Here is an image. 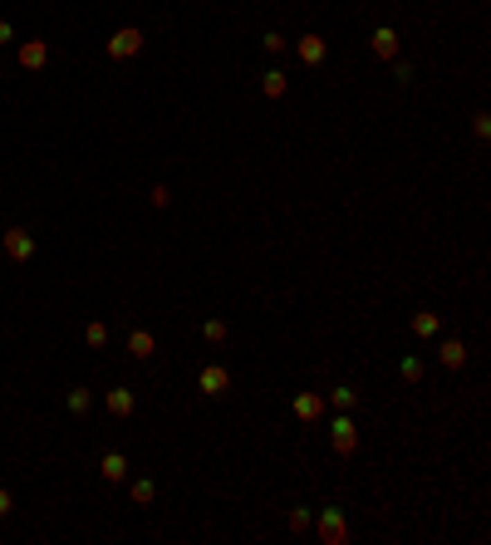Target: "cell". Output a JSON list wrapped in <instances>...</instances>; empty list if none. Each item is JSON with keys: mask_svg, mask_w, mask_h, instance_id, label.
<instances>
[{"mask_svg": "<svg viewBox=\"0 0 491 545\" xmlns=\"http://www.w3.org/2000/svg\"><path fill=\"white\" fill-rule=\"evenodd\" d=\"M334 432H339V438H334V443H339V447H344V452H349V447H354V427H349V422H339V427H334Z\"/></svg>", "mask_w": 491, "mask_h": 545, "instance_id": "7", "label": "cell"}, {"mask_svg": "<svg viewBox=\"0 0 491 545\" xmlns=\"http://www.w3.org/2000/svg\"><path fill=\"white\" fill-rule=\"evenodd\" d=\"M108 408H114V413H128L133 398H128V393H108Z\"/></svg>", "mask_w": 491, "mask_h": 545, "instance_id": "6", "label": "cell"}, {"mask_svg": "<svg viewBox=\"0 0 491 545\" xmlns=\"http://www.w3.org/2000/svg\"><path fill=\"white\" fill-rule=\"evenodd\" d=\"M128 349H133L138 359H148V354H152V334H133V339H128Z\"/></svg>", "mask_w": 491, "mask_h": 545, "instance_id": "4", "label": "cell"}, {"mask_svg": "<svg viewBox=\"0 0 491 545\" xmlns=\"http://www.w3.org/2000/svg\"><path fill=\"white\" fill-rule=\"evenodd\" d=\"M6 39H10V25H6V20H0V44H6Z\"/></svg>", "mask_w": 491, "mask_h": 545, "instance_id": "10", "label": "cell"}, {"mask_svg": "<svg viewBox=\"0 0 491 545\" xmlns=\"http://www.w3.org/2000/svg\"><path fill=\"white\" fill-rule=\"evenodd\" d=\"M373 49H378V54H393V35H389V30H378V39H373Z\"/></svg>", "mask_w": 491, "mask_h": 545, "instance_id": "8", "label": "cell"}, {"mask_svg": "<svg viewBox=\"0 0 491 545\" xmlns=\"http://www.w3.org/2000/svg\"><path fill=\"white\" fill-rule=\"evenodd\" d=\"M44 60H49V49H44V39H30V44L20 49V64H25V69H39Z\"/></svg>", "mask_w": 491, "mask_h": 545, "instance_id": "3", "label": "cell"}, {"mask_svg": "<svg viewBox=\"0 0 491 545\" xmlns=\"http://www.w3.org/2000/svg\"><path fill=\"white\" fill-rule=\"evenodd\" d=\"M103 476H108V481H118V476H123V457H118V452H114V457H103Z\"/></svg>", "mask_w": 491, "mask_h": 545, "instance_id": "5", "label": "cell"}, {"mask_svg": "<svg viewBox=\"0 0 491 545\" xmlns=\"http://www.w3.org/2000/svg\"><path fill=\"white\" fill-rule=\"evenodd\" d=\"M6 251H10V260H30L35 256V241L15 226V231H6Z\"/></svg>", "mask_w": 491, "mask_h": 545, "instance_id": "1", "label": "cell"}, {"mask_svg": "<svg viewBox=\"0 0 491 545\" xmlns=\"http://www.w3.org/2000/svg\"><path fill=\"white\" fill-rule=\"evenodd\" d=\"M138 44H143V35H138V30H118V35H114V44H108V54H114V60H123V54H138Z\"/></svg>", "mask_w": 491, "mask_h": 545, "instance_id": "2", "label": "cell"}, {"mask_svg": "<svg viewBox=\"0 0 491 545\" xmlns=\"http://www.w3.org/2000/svg\"><path fill=\"white\" fill-rule=\"evenodd\" d=\"M0 516H10V497L6 492H0Z\"/></svg>", "mask_w": 491, "mask_h": 545, "instance_id": "9", "label": "cell"}]
</instances>
